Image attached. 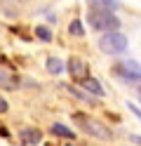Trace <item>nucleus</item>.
I'll return each mask as SVG.
<instances>
[{
	"instance_id": "nucleus-16",
	"label": "nucleus",
	"mask_w": 141,
	"mask_h": 146,
	"mask_svg": "<svg viewBox=\"0 0 141 146\" xmlns=\"http://www.w3.org/2000/svg\"><path fill=\"white\" fill-rule=\"evenodd\" d=\"M7 108H9V104L5 102V99H3V97H0V113H5V111H7Z\"/></svg>"
},
{
	"instance_id": "nucleus-12",
	"label": "nucleus",
	"mask_w": 141,
	"mask_h": 146,
	"mask_svg": "<svg viewBox=\"0 0 141 146\" xmlns=\"http://www.w3.org/2000/svg\"><path fill=\"white\" fill-rule=\"evenodd\" d=\"M68 92L73 94V97H78V99H82V102H87V104H92L94 102V99L87 94V92H85V90H78V87H73V85H68Z\"/></svg>"
},
{
	"instance_id": "nucleus-10",
	"label": "nucleus",
	"mask_w": 141,
	"mask_h": 146,
	"mask_svg": "<svg viewBox=\"0 0 141 146\" xmlns=\"http://www.w3.org/2000/svg\"><path fill=\"white\" fill-rule=\"evenodd\" d=\"M52 134H56V137H64V139H68V141H73V139H75V132L71 130V127L59 125V123H54V125H52Z\"/></svg>"
},
{
	"instance_id": "nucleus-15",
	"label": "nucleus",
	"mask_w": 141,
	"mask_h": 146,
	"mask_svg": "<svg viewBox=\"0 0 141 146\" xmlns=\"http://www.w3.org/2000/svg\"><path fill=\"white\" fill-rule=\"evenodd\" d=\"M127 106H129V111H132V113H134V115L139 118V120H141V111H139V108H136L134 104H127Z\"/></svg>"
},
{
	"instance_id": "nucleus-17",
	"label": "nucleus",
	"mask_w": 141,
	"mask_h": 146,
	"mask_svg": "<svg viewBox=\"0 0 141 146\" xmlns=\"http://www.w3.org/2000/svg\"><path fill=\"white\" fill-rule=\"evenodd\" d=\"M68 146H73V144H68Z\"/></svg>"
},
{
	"instance_id": "nucleus-14",
	"label": "nucleus",
	"mask_w": 141,
	"mask_h": 146,
	"mask_svg": "<svg viewBox=\"0 0 141 146\" xmlns=\"http://www.w3.org/2000/svg\"><path fill=\"white\" fill-rule=\"evenodd\" d=\"M35 35H38L40 40H45V42L52 40V31L47 29V26H38V29H35Z\"/></svg>"
},
{
	"instance_id": "nucleus-8",
	"label": "nucleus",
	"mask_w": 141,
	"mask_h": 146,
	"mask_svg": "<svg viewBox=\"0 0 141 146\" xmlns=\"http://www.w3.org/2000/svg\"><path fill=\"white\" fill-rule=\"evenodd\" d=\"M19 85V78L12 76V73H7L5 68H0V87H5V90H14Z\"/></svg>"
},
{
	"instance_id": "nucleus-7",
	"label": "nucleus",
	"mask_w": 141,
	"mask_h": 146,
	"mask_svg": "<svg viewBox=\"0 0 141 146\" xmlns=\"http://www.w3.org/2000/svg\"><path fill=\"white\" fill-rule=\"evenodd\" d=\"M82 83V90H87L89 94H94V97H103V87H101V83L99 80H94V78H85V80H80Z\"/></svg>"
},
{
	"instance_id": "nucleus-5",
	"label": "nucleus",
	"mask_w": 141,
	"mask_h": 146,
	"mask_svg": "<svg viewBox=\"0 0 141 146\" xmlns=\"http://www.w3.org/2000/svg\"><path fill=\"white\" fill-rule=\"evenodd\" d=\"M68 73L73 76V80H85L89 76V68H87V64H85L82 59H78V57H71V61H68Z\"/></svg>"
},
{
	"instance_id": "nucleus-1",
	"label": "nucleus",
	"mask_w": 141,
	"mask_h": 146,
	"mask_svg": "<svg viewBox=\"0 0 141 146\" xmlns=\"http://www.w3.org/2000/svg\"><path fill=\"white\" fill-rule=\"evenodd\" d=\"M87 21L94 31H103V33L120 29V19L115 17V12H108V10H89Z\"/></svg>"
},
{
	"instance_id": "nucleus-3",
	"label": "nucleus",
	"mask_w": 141,
	"mask_h": 146,
	"mask_svg": "<svg viewBox=\"0 0 141 146\" xmlns=\"http://www.w3.org/2000/svg\"><path fill=\"white\" fill-rule=\"evenodd\" d=\"M99 50L106 52V54H122V52L127 50V38L120 31L103 33L101 38H99Z\"/></svg>"
},
{
	"instance_id": "nucleus-9",
	"label": "nucleus",
	"mask_w": 141,
	"mask_h": 146,
	"mask_svg": "<svg viewBox=\"0 0 141 146\" xmlns=\"http://www.w3.org/2000/svg\"><path fill=\"white\" fill-rule=\"evenodd\" d=\"M47 71H50L52 76H61V73L66 71V64L59 57H50V59H47Z\"/></svg>"
},
{
	"instance_id": "nucleus-4",
	"label": "nucleus",
	"mask_w": 141,
	"mask_h": 146,
	"mask_svg": "<svg viewBox=\"0 0 141 146\" xmlns=\"http://www.w3.org/2000/svg\"><path fill=\"white\" fill-rule=\"evenodd\" d=\"M113 73L120 76V78H125V80H129V83H136V80H141V64L125 61V64H120V66L113 68Z\"/></svg>"
},
{
	"instance_id": "nucleus-13",
	"label": "nucleus",
	"mask_w": 141,
	"mask_h": 146,
	"mask_svg": "<svg viewBox=\"0 0 141 146\" xmlns=\"http://www.w3.org/2000/svg\"><path fill=\"white\" fill-rule=\"evenodd\" d=\"M68 33H71V35H85V26H82V21H80V19H73L71 26H68Z\"/></svg>"
},
{
	"instance_id": "nucleus-11",
	"label": "nucleus",
	"mask_w": 141,
	"mask_h": 146,
	"mask_svg": "<svg viewBox=\"0 0 141 146\" xmlns=\"http://www.w3.org/2000/svg\"><path fill=\"white\" fill-rule=\"evenodd\" d=\"M89 3H92V10H108V12H115L118 10L115 0H89Z\"/></svg>"
},
{
	"instance_id": "nucleus-2",
	"label": "nucleus",
	"mask_w": 141,
	"mask_h": 146,
	"mask_svg": "<svg viewBox=\"0 0 141 146\" xmlns=\"http://www.w3.org/2000/svg\"><path fill=\"white\" fill-rule=\"evenodd\" d=\"M73 120L80 125V130L82 132H87L89 137H97V139H103V141H111L113 139V132L108 130L103 123H99V120H94V118H89V115H85V113H75L73 115Z\"/></svg>"
},
{
	"instance_id": "nucleus-6",
	"label": "nucleus",
	"mask_w": 141,
	"mask_h": 146,
	"mask_svg": "<svg viewBox=\"0 0 141 146\" xmlns=\"http://www.w3.org/2000/svg\"><path fill=\"white\" fill-rule=\"evenodd\" d=\"M19 139H21L24 146H38V144H42V132L35 130V127H24Z\"/></svg>"
}]
</instances>
